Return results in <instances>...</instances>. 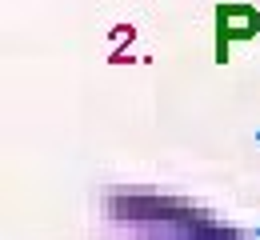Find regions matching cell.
I'll list each match as a JSON object with an SVG mask.
<instances>
[{
	"label": "cell",
	"instance_id": "1",
	"mask_svg": "<svg viewBox=\"0 0 260 240\" xmlns=\"http://www.w3.org/2000/svg\"><path fill=\"white\" fill-rule=\"evenodd\" d=\"M260 36V12L252 4H220L216 8V64H228L232 44Z\"/></svg>",
	"mask_w": 260,
	"mask_h": 240
}]
</instances>
